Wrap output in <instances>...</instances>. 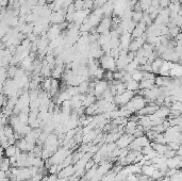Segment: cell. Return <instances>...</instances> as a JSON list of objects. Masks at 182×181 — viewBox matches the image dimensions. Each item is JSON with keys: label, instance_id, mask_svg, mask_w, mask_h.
Segmentation results:
<instances>
[{"label": "cell", "instance_id": "obj_1", "mask_svg": "<svg viewBox=\"0 0 182 181\" xmlns=\"http://www.w3.org/2000/svg\"><path fill=\"white\" fill-rule=\"evenodd\" d=\"M135 96V92L132 91H125L124 93L118 94L114 97V102L116 104H120V106H126L128 102L131 101L133 97Z\"/></svg>", "mask_w": 182, "mask_h": 181}, {"label": "cell", "instance_id": "obj_2", "mask_svg": "<svg viewBox=\"0 0 182 181\" xmlns=\"http://www.w3.org/2000/svg\"><path fill=\"white\" fill-rule=\"evenodd\" d=\"M100 65L102 66L104 69L111 70V71H114L117 68L116 60L113 57H111L110 54H107V56H104V57L100 58Z\"/></svg>", "mask_w": 182, "mask_h": 181}, {"label": "cell", "instance_id": "obj_3", "mask_svg": "<svg viewBox=\"0 0 182 181\" xmlns=\"http://www.w3.org/2000/svg\"><path fill=\"white\" fill-rule=\"evenodd\" d=\"M108 82L109 81H107V80H98V81H96V84H95L94 87V94L96 97L102 96L104 92L110 87Z\"/></svg>", "mask_w": 182, "mask_h": 181}, {"label": "cell", "instance_id": "obj_4", "mask_svg": "<svg viewBox=\"0 0 182 181\" xmlns=\"http://www.w3.org/2000/svg\"><path fill=\"white\" fill-rule=\"evenodd\" d=\"M164 63V60L162 58H157L155 61L151 63V67H152V72L153 74H159L160 69L162 68V65Z\"/></svg>", "mask_w": 182, "mask_h": 181}, {"label": "cell", "instance_id": "obj_5", "mask_svg": "<svg viewBox=\"0 0 182 181\" xmlns=\"http://www.w3.org/2000/svg\"><path fill=\"white\" fill-rule=\"evenodd\" d=\"M125 84H126V90L127 91H132V92H137V91H139L141 88H139V82L135 81V80H130V81L128 82H125Z\"/></svg>", "mask_w": 182, "mask_h": 181}, {"label": "cell", "instance_id": "obj_6", "mask_svg": "<svg viewBox=\"0 0 182 181\" xmlns=\"http://www.w3.org/2000/svg\"><path fill=\"white\" fill-rule=\"evenodd\" d=\"M155 85V80L150 79H143L139 82V88L141 90H146V88H152Z\"/></svg>", "mask_w": 182, "mask_h": 181}, {"label": "cell", "instance_id": "obj_7", "mask_svg": "<svg viewBox=\"0 0 182 181\" xmlns=\"http://www.w3.org/2000/svg\"><path fill=\"white\" fill-rule=\"evenodd\" d=\"M95 100H96V96L95 95H92V94H86L85 95V98L83 100V106H90L92 104L95 103Z\"/></svg>", "mask_w": 182, "mask_h": 181}, {"label": "cell", "instance_id": "obj_8", "mask_svg": "<svg viewBox=\"0 0 182 181\" xmlns=\"http://www.w3.org/2000/svg\"><path fill=\"white\" fill-rule=\"evenodd\" d=\"M131 18H132V21H134L135 24H139L141 23L142 21H143V18H144V13L143 12H133L132 14H131Z\"/></svg>", "mask_w": 182, "mask_h": 181}, {"label": "cell", "instance_id": "obj_9", "mask_svg": "<svg viewBox=\"0 0 182 181\" xmlns=\"http://www.w3.org/2000/svg\"><path fill=\"white\" fill-rule=\"evenodd\" d=\"M62 74H64L63 72V66L62 65H56V67L53 68V70H52V78H54V79H59V78L62 76Z\"/></svg>", "mask_w": 182, "mask_h": 181}, {"label": "cell", "instance_id": "obj_10", "mask_svg": "<svg viewBox=\"0 0 182 181\" xmlns=\"http://www.w3.org/2000/svg\"><path fill=\"white\" fill-rule=\"evenodd\" d=\"M143 74H144V72L139 69L134 70V71L132 72V79L137 82H141L142 80H143V78H144V75H143Z\"/></svg>", "mask_w": 182, "mask_h": 181}, {"label": "cell", "instance_id": "obj_11", "mask_svg": "<svg viewBox=\"0 0 182 181\" xmlns=\"http://www.w3.org/2000/svg\"><path fill=\"white\" fill-rule=\"evenodd\" d=\"M106 72V69H104L102 67H99L98 69L95 71V74H94V78H96L97 80H101L102 78H104V74Z\"/></svg>", "mask_w": 182, "mask_h": 181}, {"label": "cell", "instance_id": "obj_12", "mask_svg": "<svg viewBox=\"0 0 182 181\" xmlns=\"http://www.w3.org/2000/svg\"><path fill=\"white\" fill-rule=\"evenodd\" d=\"M180 32H181V29L179 27H177V26H175L173 28H169V36L171 37H176Z\"/></svg>", "mask_w": 182, "mask_h": 181}, {"label": "cell", "instance_id": "obj_13", "mask_svg": "<svg viewBox=\"0 0 182 181\" xmlns=\"http://www.w3.org/2000/svg\"><path fill=\"white\" fill-rule=\"evenodd\" d=\"M171 0H160L159 3H160V8L161 9H167L171 5Z\"/></svg>", "mask_w": 182, "mask_h": 181}, {"label": "cell", "instance_id": "obj_14", "mask_svg": "<svg viewBox=\"0 0 182 181\" xmlns=\"http://www.w3.org/2000/svg\"><path fill=\"white\" fill-rule=\"evenodd\" d=\"M8 23H9V26H11V27H16L19 24V19H18V17H13L11 19H9Z\"/></svg>", "mask_w": 182, "mask_h": 181}, {"label": "cell", "instance_id": "obj_15", "mask_svg": "<svg viewBox=\"0 0 182 181\" xmlns=\"http://www.w3.org/2000/svg\"><path fill=\"white\" fill-rule=\"evenodd\" d=\"M15 150H16V148L14 147V146H10V147H8L7 148V154L8 156H13V154H15Z\"/></svg>", "mask_w": 182, "mask_h": 181}, {"label": "cell", "instance_id": "obj_16", "mask_svg": "<svg viewBox=\"0 0 182 181\" xmlns=\"http://www.w3.org/2000/svg\"><path fill=\"white\" fill-rule=\"evenodd\" d=\"M175 39H176V42H182V32H180Z\"/></svg>", "mask_w": 182, "mask_h": 181}, {"label": "cell", "instance_id": "obj_17", "mask_svg": "<svg viewBox=\"0 0 182 181\" xmlns=\"http://www.w3.org/2000/svg\"><path fill=\"white\" fill-rule=\"evenodd\" d=\"M179 2H180V3H182V0H179Z\"/></svg>", "mask_w": 182, "mask_h": 181}]
</instances>
